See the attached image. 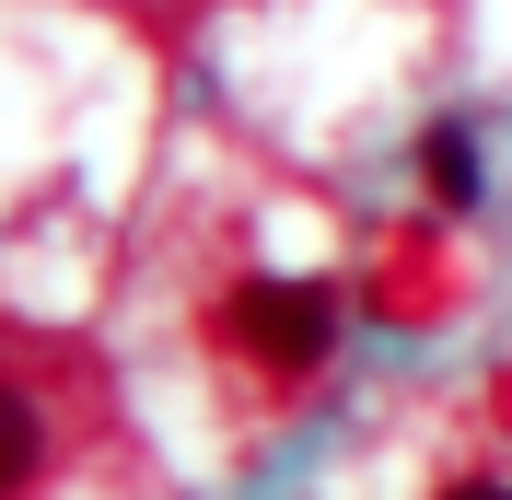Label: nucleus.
Listing matches in <instances>:
<instances>
[{
    "label": "nucleus",
    "mask_w": 512,
    "mask_h": 500,
    "mask_svg": "<svg viewBox=\"0 0 512 500\" xmlns=\"http://www.w3.org/2000/svg\"><path fill=\"white\" fill-rule=\"evenodd\" d=\"M222 338L256 349L268 373H315L326 349H338V291H315V280H245L222 303Z\"/></svg>",
    "instance_id": "nucleus-1"
},
{
    "label": "nucleus",
    "mask_w": 512,
    "mask_h": 500,
    "mask_svg": "<svg viewBox=\"0 0 512 500\" xmlns=\"http://www.w3.org/2000/svg\"><path fill=\"white\" fill-rule=\"evenodd\" d=\"M419 175H431L443 210H478V140H466V128H431V140H419Z\"/></svg>",
    "instance_id": "nucleus-2"
},
{
    "label": "nucleus",
    "mask_w": 512,
    "mask_h": 500,
    "mask_svg": "<svg viewBox=\"0 0 512 500\" xmlns=\"http://www.w3.org/2000/svg\"><path fill=\"white\" fill-rule=\"evenodd\" d=\"M35 454H47V431H35V407L0 384V489H24V477H35Z\"/></svg>",
    "instance_id": "nucleus-3"
},
{
    "label": "nucleus",
    "mask_w": 512,
    "mask_h": 500,
    "mask_svg": "<svg viewBox=\"0 0 512 500\" xmlns=\"http://www.w3.org/2000/svg\"><path fill=\"white\" fill-rule=\"evenodd\" d=\"M454 500H512V489H454Z\"/></svg>",
    "instance_id": "nucleus-4"
}]
</instances>
